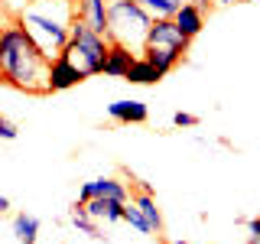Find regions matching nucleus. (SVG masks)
Wrapping results in <instances>:
<instances>
[{
    "instance_id": "1",
    "label": "nucleus",
    "mask_w": 260,
    "mask_h": 244,
    "mask_svg": "<svg viewBox=\"0 0 260 244\" xmlns=\"http://www.w3.org/2000/svg\"><path fill=\"white\" fill-rule=\"evenodd\" d=\"M46 75H49V59L23 29V23L20 20L4 23L0 26V81L29 95H49Z\"/></svg>"
},
{
    "instance_id": "2",
    "label": "nucleus",
    "mask_w": 260,
    "mask_h": 244,
    "mask_svg": "<svg viewBox=\"0 0 260 244\" xmlns=\"http://www.w3.org/2000/svg\"><path fill=\"white\" fill-rule=\"evenodd\" d=\"M72 16H75L72 4H65V0H29L16 20L32 36V43L43 49L46 59H55L65 49V43H69Z\"/></svg>"
},
{
    "instance_id": "3",
    "label": "nucleus",
    "mask_w": 260,
    "mask_h": 244,
    "mask_svg": "<svg viewBox=\"0 0 260 244\" xmlns=\"http://www.w3.org/2000/svg\"><path fill=\"white\" fill-rule=\"evenodd\" d=\"M150 26H153V16L137 0H111L108 4V39L111 43H120L140 55Z\"/></svg>"
},
{
    "instance_id": "4",
    "label": "nucleus",
    "mask_w": 260,
    "mask_h": 244,
    "mask_svg": "<svg viewBox=\"0 0 260 244\" xmlns=\"http://www.w3.org/2000/svg\"><path fill=\"white\" fill-rule=\"evenodd\" d=\"M111 52V39L101 36V33L88 29L81 20L72 16V26H69V43H65L62 55L69 62H75L88 78L91 75H104V62H108Z\"/></svg>"
},
{
    "instance_id": "5",
    "label": "nucleus",
    "mask_w": 260,
    "mask_h": 244,
    "mask_svg": "<svg viewBox=\"0 0 260 244\" xmlns=\"http://www.w3.org/2000/svg\"><path fill=\"white\" fill-rule=\"evenodd\" d=\"M189 43L192 39L182 36V29L176 26L173 20H153L150 33H146V43H143V59L153 62L162 75H169V72L176 69L179 62L185 59V52H189Z\"/></svg>"
},
{
    "instance_id": "6",
    "label": "nucleus",
    "mask_w": 260,
    "mask_h": 244,
    "mask_svg": "<svg viewBox=\"0 0 260 244\" xmlns=\"http://www.w3.org/2000/svg\"><path fill=\"white\" fill-rule=\"evenodd\" d=\"M85 78H88L85 72H81L75 62H69L62 52L55 55V59H49V75H46V85H49V92H69V88L81 85Z\"/></svg>"
},
{
    "instance_id": "7",
    "label": "nucleus",
    "mask_w": 260,
    "mask_h": 244,
    "mask_svg": "<svg viewBox=\"0 0 260 244\" xmlns=\"http://www.w3.org/2000/svg\"><path fill=\"white\" fill-rule=\"evenodd\" d=\"M108 4L111 0H75V4H72V13H75V20H81L88 29L108 36Z\"/></svg>"
},
{
    "instance_id": "8",
    "label": "nucleus",
    "mask_w": 260,
    "mask_h": 244,
    "mask_svg": "<svg viewBox=\"0 0 260 244\" xmlns=\"http://www.w3.org/2000/svg\"><path fill=\"white\" fill-rule=\"evenodd\" d=\"M108 117L114 124H146L150 120V108L137 98H120V101L108 104Z\"/></svg>"
},
{
    "instance_id": "9",
    "label": "nucleus",
    "mask_w": 260,
    "mask_h": 244,
    "mask_svg": "<svg viewBox=\"0 0 260 244\" xmlns=\"http://www.w3.org/2000/svg\"><path fill=\"white\" fill-rule=\"evenodd\" d=\"M173 23H176L179 29H182V36H185V39H195V36L202 33V26H205V10H202V7H195L192 0H185V4L176 10Z\"/></svg>"
},
{
    "instance_id": "10",
    "label": "nucleus",
    "mask_w": 260,
    "mask_h": 244,
    "mask_svg": "<svg viewBox=\"0 0 260 244\" xmlns=\"http://www.w3.org/2000/svg\"><path fill=\"white\" fill-rule=\"evenodd\" d=\"M137 62V52L120 43H111V52H108V62H104V75L108 78H127L130 65Z\"/></svg>"
},
{
    "instance_id": "11",
    "label": "nucleus",
    "mask_w": 260,
    "mask_h": 244,
    "mask_svg": "<svg viewBox=\"0 0 260 244\" xmlns=\"http://www.w3.org/2000/svg\"><path fill=\"white\" fill-rule=\"evenodd\" d=\"M85 211L88 218H94V222H124V202H114V199H101V195H94V199L85 202Z\"/></svg>"
},
{
    "instance_id": "12",
    "label": "nucleus",
    "mask_w": 260,
    "mask_h": 244,
    "mask_svg": "<svg viewBox=\"0 0 260 244\" xmlns=\"http://www.w3.org/2000/svg\"><path fill=\"white\" fill-rule=\"evenodd\" d=\"M91 189L94 195H101V199H114V202H130V189H127V182H120V179H114V176H101V179H91Z\"/></svg>"
},
{
    "instance_id": "13",
    "label": "nucleus",
    "mask_w": 260,
    "mask_h": 244,
    "mask_svg": "<svg viewBox=\"0 0 260 244\" xmlns=\"http://www.w3.org/2000/svg\"><path fill=\"white\" fill-rule=\"evenodd\" d=\"M166 75L156 69L153 62H146L143 55H137V62L130 65V72H127V78L124 81H130V85H156V81H162Z\"/></svg>"
},
{
    "instance_id": "14",
    "label": "nucleus",
    "mask_w": 260,
    "mask_h": 244,
    "mask_svg": "<svg viewBox=\"0 0 260 244\" xmlns=\"http://www.w3.org/2000/svg\"><path fill=\"white\" fill-rule=\"evenodd\" d=\"M134 205L143 211V218L150 222L153 234H162V228H166V222H162V211H159V205H156V195H153V192H137Z\"/></svg>"
},
{
    "instance_id": "15",
    "label": "nucleus",
    "mask_w": 260,
    "mask_h": 244,
    "mask_svg": "<svg viewBox=\"0 0 260 244\" xmlns=\"http://www.w3.org/2000/svg\"><path fill=\"white\" fill-rule=\"evenodd\" d=\"M13 234L20 244H36L39 241V218L36 215H26V211H20V215H13Z\"/></svg>"
},
{
    "instance_id": "16",
    "label": "nucleus",
    "mask_w": 260,
    "mask_h": 244,
    "mask_svg": "<svg viewBox=\"0 0 260 244\" xmlns=\"http://www.w3.org/2000/svg\"><path fill=\"white\" fill-rule=\"evenodd\" d=\"M72 225H75V231H81V234H88V238H94V241H104V234L98 231V222L94 218H88V211H85V202H75L72 205Z\"/></svg>"
},
{
    "instance_id": "17",
    "label": "nucleus",
    "mask_w": 260,
    "mask_h": 244,
    "mask_svg": "<svg viewBox=\"0 0 260 244\" xmlns=\"http://www.w3.org/2000/svg\"><path fill=\"white\" fill-rule=\"evenodd\" d=\"M137 4H140L153 20H173L176 10L185 4V0H137Z\"/></svg>"
},
{
    "instance_id": "18",
    "label": "nucleus",
    "mask_w": 260,
    "mask_h": 244,
    "mask_svg": "<svg viewBox=\"0 0 260 244\" xmlns=\"http://www.w3.org/2000/svg\"><path fill=\"white\" fill-rule=\"evenodd\" d=\"M124 222H127L130 228H137V231H140V234H153L150 222H146V218H143V211L134 205V199H130L127 205H124Z\"/></svg>"
},
{
    "instance_id": "19",
    "label": "nucleus",
    "mask_w": 260,
    "mask_h": 244,
    "mask_svg": "<svg viewBox=\"0 0 260 244\" xmlns=\"http://www.w3.org/2000/svg\"><path fill=\"white\" fill-rule=\"evenodd\" d=\"M16 137H20V127H16L13 120L0 117V140H16Z\"/></svg>"
},
{
    "instance_id": "20",
    "label": "nucleus",
    "mask_w": 260,
    "mask_h": 244,
    "mask_svg": "<svg viewBox=\"0 0 260 244\" xmlns=\"http://www.w3.org/2000/svg\"><path fill=\"white\" fill-rule=\"evenodd\" d=\"M173 124H176V127H199V117H195V114H189V111H176V114H173Z\"/></svg>"
},
{
    "instance_id": "21",
    "label": "nucleus",
    "mask_w": 260,
    "mask_h": 244,
    "mask_svg": "<svg viewBox=\"0 0 260 244\" xmlns=\"http://www.w3.org/2000/svg\"><path fill=\"white\" fill-rule=\"evenodd\" d=\"M88 199H94V189H91V182H85L78 189V202H88Z\"/></svg>"
},
{
    "instance_id": "22",
    "label": "nucleus",
    "mask_w": 260,
    "mask_h": 244,
    "mask_svg": "<svg viewBox=\"0 0 260 244\" xmlns=\"http://www.w3.org/2000/svg\"><path fill=\"white\" fill-rule=\"evenodd\" d=\"M192 4H195V7H202V10H205V13H208V10H211V7H215V4H218V0H192Z\"/></svg>"
},
{
    "instance_id": "23",
    "label": "nucleus",
    "mask_w": 260,
    "mask_h": 244,
    "mask_svg": "<svg viewBox=\"0 0 260 244\" xmlns=\"http://www.w3.org/2000/svg\"><path fill=\"white\" fill-rule=\"evenodd\" d=\"M4 211H10V199H7V195H0V215H4Z\"/></svg>"
},
{
    "instance_id": "24",
    "label": "nucleus",
    "mask_w": 260,
    "mask_h": 244,
    "mask_svg": "<svg viewBox=\"0 0 260 244\" xmlns=\"http://www.w3.org/2000/svg\"><path fill=\"white\" fill-rule=\"evenodd\" d=\"M218 4H228V7H231V4H244V0H218Z\"/></svg>"
},
{
    "instance_id": "25",
    "label": "nucleus",
    "mask_w": 260,
    "mask_h": 244,
    "mask_svg": "<svg viewBox=\"0 0 260 244\" xmlns=\"http://www.w3.org/2000/svg\"><path fill=\"white\" fill-rule=\"evenodd\" d=\"M166 244H189V241H166Z\"/></svg>"
},
{
    "instance_id": "26",
    "label": "nucleus",
    "mask_w": 260,
    "mask_h": 244,
    "mask_svg": "<svg viewBox=\"0 0 260 244\" xmlns=\"http://www.w3.org/2000/svg\"><path fill=\"white\" fill-rule=\"evenodd\" d=\"M65 4H75V0H65Z\"/></svg>"
}]
</instances>
